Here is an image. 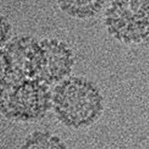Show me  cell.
<instances>
[{"mask_svg": "<svg viewBox=\"0 0 149 149\" xmlns=\"http://www.w3.org/2000/svg\"><path fill=\"white\" fill-rule=\"evenodd\" d=\"M47 99V89L36 79L15 77L0 89V109L7 115L21 119L40 114Z\"/></svg>", "mask_w": 149, "mask_h": 149, "instance_id": "obj_1", "label": "cell"}, {"mask_svg": "<svg viewBox=\"0 0 149 149\" xmlns=\"http://www.w3.org/2000/svg\"><path fill=\"white\" fill-rule=\"evenodd\" d=\"M106 24L119 38L149 31V0H115L107 10Z\"/></svg>", "mask_w": 149, "mask_h": 149, "instance_id": "obj_2", "label": "cell"}, {"mask_svg": "<svg viewBox=\"0 0 149 149\" xmlns=\"http://www.w3.org/2000/svg\"><path fill=\"white\" fill-rule=\"evenodd\" d=\"M100 96L96 90L84 81L70 79L61 85L55 95L56 108L61 114H80L90 117L100 105Z\"/></svg>", "mask_w": 149, "mask_h": 149, "instance_id": "obj_3", "label": "cell"}, {"mask_svg": "<svg viewBox=\"0 0 149 149\" xmlns=\"http://www.w3.org/2000/svg\"><path fill=\"white\" fill-rule=\"evenodd\" d=\"M4 52L9 72L14 73L15 77L38 80L40 45L29 38H20L8 45Z\"/></svg>", "mask_w": 149, "mask_h": 149, "instance_id": "obj_4", "label": "cell"}, {"mask_svg": "<svg viewBox=\"0 0 149 149\" xmlns=\"http://www.w3.org/2000/svg\"><path fill=\"white\" fill-rule=\"evenodd\" d=\"M69 51L57 42L40 44L38 79L53 81L68 72L70 67Z\"/></svg>", "mask_w": 149, "mask_h": 149, "instance_id": "obj_5", "label": "cell"}, {"mask_svg": "<svg viewBox=\"0 0 149 149\" xmlns=\"http://www.w3.org/2000/svg\"><path fill=\"white\" fill-rule=\"evenodd\" d=\"M61 8L74 17L85 18L96 14L104 0H57Z\"/></svg>", "mask_w": 149, "mask_h": 149, "instance_id": "obj_6", "label": "cell"}, {"mask_svg": "<svg viewBox=\"0 0 149 149\" xmlns=\"http://www.w3.org/2000/svg\"><path fill=\"white\" fill-rule=\"evenodd\" d=\"M9 72L8 60L5 55V52L0 50V84L6 80Z\"/></svg>", "mask_w": 149, "mask_h": 149, "instance_id": "obj_7", "label": "cell"}, {"mask_svg": "<svg viewBox=\"0 0 149 149\" xmlns=\"http://www.w3.org/2000/svg\"><path fill=\"white\" fill-rule=\"evenodd\" d=\"M9 28L10 27H9L8 21L3 17H0V44L3 42L8 38Z\"/></svg>", "mask_w": 149, "mask_h": 149, "instance_id": "obj_8", "label": "cell"}]
</instances>
